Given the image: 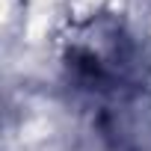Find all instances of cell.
I'll return each instance as SVG.
<instances>
[{"mask_svg":"<svg viewBox=\"0 0 151 151\" xmlns=\"http://www.w3.org/2000/svg\"><path fill=\"white\" fill-rule=\"evenodd\" d=\"M62 62L80 86L101 95H122L136 80V45L113 15H89L68 24Z\"/></svg>","mask_w":151,"mask_h":151,"instance_id":"1","label":"cell"}]
</instances>
